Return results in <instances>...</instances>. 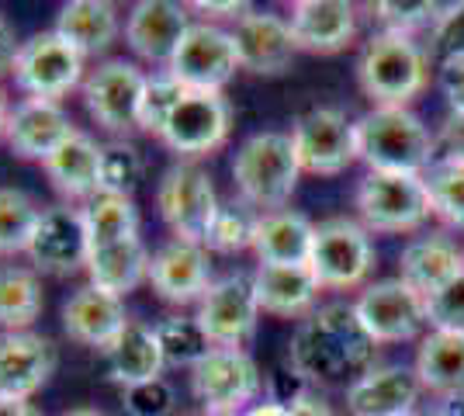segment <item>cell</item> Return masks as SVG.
<instances>
[{
    "mask_svg": "<svg viewBox=\"0 0 464 416\" xmlns=\"http://www.w3.org/2000/svg\"><path fill=\"white\" fill-rule=\"evenodd\" d=\"M253 285H256L260 313H267V316L298 319L315 313L319 281L309 264H260L253 275Z\"/></svg>",
    "mask_w": 464,
    "mask_h": 416,
    "instance_id": "cell-25",
    "label": "cell"
},
{
    "mask_svg": "<svg viewBox=\"0 0 464 416\" xmlns=\"http://www.w3.org/2000/svg\"><path fill=\"white\" fill-rule=\"evenodd\" d=\"M430 49L444 63H464V0L440 11L430 32Z\"/></svg>",
    "mask_w": 464,
    "mask_h": 416,
    "instance_id": "cell-43",
    "label": "cell"
},
{
    "mask_svg": "<svg viewBox=\"0 0 464 416\" xmlns=\"http://www.w3.org/2000/svg\"><path fill=\"white\" fill-rule=\"evenodd\" d=\"M167 70L188 91H215V94H222V87L243 66H239L232 32L218 28V24H208V21H194L184 42L177 45L174 60H170Z\"/></svg>",
    "mask_w": 464,
    "mask_h": 416,
    "instance_id": "cell-11",
    "label": "cell"
},
{
    "mask_svg": "<svg viewBox=\"0 0 464 416\" xmlns=\"http://www.w3.org/2000/svg\"><path fill=\"white\" fill-rule=\"evenodd\" d=\"M409 416H416V413H409Z\"/></svg>",
    "mask_w": 464,
    "mask_h": 416,
    "instance_id": "cell-56",
    "label": "cell"
},
{
    "mask_svg": "<svg viewBox=\"0 0 464 416\" xmlns=\"http://www.w3.org/2000/svg\"><path fill=\"white\" fill-rule=\"evenodd\" d=\"M426 191H430V208L433 216L444 218L447 226L464 229V163H433L423 174Z\"/></svg>",
    "mask_w": 464,
    "mask_h": 416,
    "instance_id": "cell-39",
    "label": "cell"
},
{
    "mask_svg": "<svg viewBox=\"0 0 464 416\" xmlns=\"http://www.w3.org/2000/svg\"><path fill=\"white\" fill-rule=\"evenodd\" d=\"M42 208L18 188H0V257L24 254Z\"/></svg>",
    "mask_w": 464,
    "mask_h": 416,
    "instance_id": "cell-36",
    "label": "cell"
},
{
    "mask_svg": "<svg viewBox=\"0 0 464 416\" xmlns=\"http://www.w3.org/2000/svg\"><path fill=\"white\" fill-rule=\"evenodd\" d=\"M56 372V347L21 330L0 334V399H32Z\"/></svg>",
    "mask_w": 464,
    "mask_h": 416,
    "instance_id": "cell-22",
    "label": "cell"
},
{
    "mask_svg": "<svg viewBox=\"0 0 464 416\" xmlns=\"http://www.w3.org/2000/svg\"><path fill=\"white\" fill-rule=\"evenodd\" d=\"M188 87L177 77H170V70H156L146 73V87H142V101H139V129L160 136L167 119L174 115V108L184 101Z\"/></svg>",
    "mask_w": 464,
    "mask_h": 416,
    "instance_id": "cell-38",
    "label": "cell"
},
{
    "mask_svg": "<svg viewBox=\"0 0 464 416\" xmlns=\"http://www.w3.org/2000/svg\"><path fill=\"white\" fill-rule=\"evenodd\" d=\"M142 180V153L129 139H111L101 146V191L97 195H118L132 198Z\"/></svg>",
    "mask_w": 464,
    "mask_h": 416,
    "instance_id": "cell-37",
    "label": "cell"
},
{
    "mask_svg": "<svg viewBox=\"0 0 464 416\" xmlns=\"http://www.w3.org/2000/svg\"><path fill=\"white\" fill-rule=\"evenodd\" d=\"M63 416H101L94 406H77V410H66Z\"/></svg>",
    "mask_w": 464,
    "mask_h": 416,
    "instance_id": "cell-54",
    "label": "cell"
},
{
    "mask_svg": "<svg viewBox=\"0 0 464 416\" xmlns=\"http://www.w3.org/2000/svg\"><path fill=\"white\" fill-rule=\"evenodd\" d=\"M156 208L167 222V229L174 239L184 243H201L208 239L215 216L222 208V201L215 195L212 178L198 167V163H174L156 188Z\"/></svg>",
    "mask_w": 464,
    "mask_h": 416,
    "instance_id": "cell-7",
    "label": "cell"
},
{
    "mask_svg": "<svg viewBox=\"0 0 464 416\" xmlns=\"http://www.w3.org/2000/svg\"><path fill=\"white\" fill-rule=\"evenodd\" d=\"M440 150L447 163H464V111H450L440 125Z\"/></svg>",
    "mask_w": 464,
    "mask_h": 416,
    "instance_id": "cell-45",
    "label": "cell"
},
{
    "mask_svg": "<svg viewBox=\"0 0 464 416\" xmlns=\"http://www.w3.org/2000/svg\"><path fill=\"white\" fill-rule=\"evenodd\" d=\"M205 416H222V413H205Z\"/></svg>",
    "mask_w": 464,
    "mask_h": 416,
    "instance_id": "cell-55",
    "label": "cell"
},
{
    "mask_svg": "<svg viewBox=\"0 0 464 416\" xmlns=\"http://www.w3.org/2000/svg\"><path fill=\"white\" fill-rule=\"evenodd\" d=\"M73 132H77V125L70 121L66 108L59 101L21 98L11 108V115H7L4 139H7V146H11L14 157L45 163Z\"/></svg>",
    "mask_w": 464,
    "mask_h": 416,
    "instance_id": "cell-18",
    "label": "cell"
},
{
    "mask_svg": "<svg viewBox=\"0 0 464 416\" xmlns=\"http://www.w3.org/2000/svg\"><path fill=\"white\" fill-rule=\"evenodd\" d=\"M83 226H87V243L91 250L111 247L121 239L139 237V208L132 198H118V195H97L83 208Z\"/></svg>",
    "mask_w": 464,
    "mask_h": 416,
    "instance_id": "cell-34",
    "label": "cell"
},
{
    "mask_svg": "<svg viewBox=\"0 0 464 416\" xmlns=\"http://www.w3.org/2000/svg\"><path fill=\"white\" fill-rule=\"evenodd\" d=\"M423 392L416 368L374 364L347 389V406L353 416H409Z\"/></svg>",
    "mask_w": 464,
    "mask_h": 416,
    "instance_id": "cell-24",
    "label": "cell"
},
{
    "mask_svg": "<svg viewBox=\"0 0 464 416\" xmlns=\"http://www.w3.org/2000/svg\"><path fill=\"white\" fill-rule=\"evenodd\" d=\"M426 323L433 330H464V271L426 298Z\"/></svg>",
    "mask_w": 464,
    "mask_h": 416,
    "instance_id": "cell-42",
    "label": "cell"
},
{
    "mask_svg": "<svg viewBox=\"0 0 464 416\" xmlns=\"http://www.w3.org/2000/svg\"><path fill=\"white\" fill-rule=\"evenodd\" d=\"M188 11H191L188 4H174V0H139V4H132L129 18H125L129 49L139 60L167 70L177 45L184 42L188 28L194 24Z\"/></svg>",
    "mask_w": 464,
    "mask_h": 416,
    "instance_id": "cell-17",
    "label": "cell"
},
{
    "mask_svg": "<svg viewBox=\"0 0 464 416\" xmlns=\"http://www.w3.org/2000/svg\"><path fill=\"white\" fill-rule=\"evenodd\" d=\"M150 260H153V254L146 250L142 237L91 250L87 267H83L87 277H91L87 285H94V288L115 298H125L129 292H136L142 281H150Z\"/></svg>",
    "mask_w": 464,
    "mask_h": 416,
    "instance_id": "cell-29",
    "label": "cell"
},
{
    "mask_svg": "<svg viewBox=\"0 0 464 416\" xmlns=\"http://www.w3.org/2000/svg\"><path fill=\"white\" fill-rule=\"evenodd\" d=\"M191 11H201V15H208V18H243L246 11H253L250 4H239V0H194V4H188Z\"/></svg>",
    "mask_w": 464,
    "mask_h": 416,
    "instance_id": "cell-47",
    "label": "cell"
},
{
    "mask_svg": "<svg viewBox=\"0 0 464 416\" xmlns=\"http://www.w3.org/2000/svg\"><path fill=\"white\" fill-rule=\"evenodd\" d=\"M42 170L63 198H97V191H101V146L94 142V136L77 129L42 163Z\"/></svg>",
    "mask_w": 464,
    "mask_h": 416,
    "instance_id": "cell-27",
    "label": "cell"
},
{
    "mask_svg": "<svg viewBox=\"0 0 464 416\" xmlns=\"http://www.w3.org/2000/svg\"><path fill=\"white\" fill-rule=\"evenodd\" d=\"M56 32L80 56H97L118 39V11L108 0H70L59 7Z\"/></svg>",
    "mask_w": 464,
    "mask_h": 416,
    "instance_id": "cell-32",
    "label": "cell"
},
{
    "mask_svg": "<svg viewBox=\"0 0 464 416\" xmlns=\"http://www.w3.org/2000/svg\"><path fill=\"white\" fill-rule=\"evenodd\" d=\"M357 212L361 226L368 233H412L426 218L430 191L423 174H388V170H368V178L357 188Z\"/></svg>",
    "mask_w": 464,
    "mask_h": 416,
    "instance_id": "cell-5",
    "label": "cell"
},
{
    "mask_svg": "<svg viewBox=\"0 0 464 416\" xmlns=\"http://www.w3.org/2000/svg\"><path fill=\"white\" fill-rule=\"evenodd\" d=\"M357 129V160L368 170L388 174H426L437 157V139L430 136L420 115L409 108H371L353 121Z\"/></svg>",
    "mask_w": 464,
    "mask_h": 416,
    "instance_id": "cell-2",
    "label": "cell"
},
{
    "mask_svg": "<svg viewBox=\"0 0 464 416\" xmlns=\"http://www.w3.org/2000/svg\"><path fill=\"white\" fill-rule=\"evenodd\" d=\"M156 340L167 368H194L212 351V340L205 337L194 316H167L163 323H156Z\"/></svg>",
    "mask_w": 464,
    "mask_h": 416,
    "instance_id": "cell-35",
    "label": "cell"
},
{
    "mask_svg": "<svg viewBox=\"0 0 464 416\" xmlns=\"http://www.w3.org/2000/svg\"><path fill=\"white\" fill-rule=\"evenodd\" d=\"M125 326H129L125 302L101 292L94 285H83L63 302V330H66V337L83 343V347H94L101 354L121 337Z\"/></svg>",
    "mask_w": 464,
    "mask_h": 416,
    "instance_id": "cell-23",
    "label": "cell"
},
{
    "mask_svg": "<svg viewBox=\"0 0 464 416\" xmlns=\"http://www.w3.org/2000/svg\"><path fill=\"white\" fill-rule=\"evenodd\" d=\"M416 378L423 392L464 396V330H430L416 354Z\"/></svg>",
    "mask_w": 464,
    "mask_h": 416,
    "instance_id": "cell-31",
    "label": "cell"
},
{
    "mask_svg": "<svg viewBox=\"0 0 464 416\" xmlns=\"http://www.w3.org/2000/svg\"><path fill=\"white\" fill-rule=\"evenodd\" d=\"M150 285L170 305H191L212 288V260L201 243L170 239L150 260Z\"/></svg>",
    "mask_w": 464,
    "mask_h": 416,
    "instance_id": "cell-19",
    "label": "cell"
},
{
    "mask_svg": "<svg viewBox=\"0 0 464 416\" xmlns=\"http://www.w3.org/2000/svg\"><path fill=\"white\" fill-rule=\"evenodd\" d=\"M24 254L32 260V271H39V275H77L80 267H87V257H91L83 212L70 208V205L42 208L32 243H28Z\"/></svg>",
    "mask_w": 464,
    "mask_h": 416,
    "instance_id": "cell-15",
    "label": "cell"
},
{
    "mask_svg": "<svg viewBox=\"0 0 464 416\" xmlns=\"http://www.w3.org/2000/svg\"><path fill=\"white\" fill-rule=\"evenodd\" d=\"M142 87H146V73L136 63L108 60L83 80V104L101 129L118 136V132L139 129Z\"/></svg>",
    "mask_w": 464,
    "mask_h": 416,
    "instance_id": "cell-16",
    "label": "cell"
},
{
    "mask_svg": "<svg viewBox=\"0 0 464 416\" xmlns=\"http://www.w3.org/2000/svg\"><path fill=\"white\" fill-rule=\"evenodd\" d=\"M374 18L382 24V32H395V35H412L420 28H433L440 18V7L430 0H382L374 4Z\"/></svg>",
    "mask_w": 464,
    "mask_h": 416,
    "instance_id": "cell-41",
    "label": "cell"
},
{
    "mask_svg": "<svg viewBox=\"0 0 464 416\" xmlns=\"http://www.w3.org/2000/svg\"><path fill=\"white\" fill-rule=\"evenodd\" d=\"M198 326L212 347H243V340L256 330L260 319V302H256V285L253 275H229L212 281V288L198 302Z\"/></svg>",
    "mask_w": 464,
    "mask_h": 416,
    "instance_id": "cell-12",
    "label": "cell"
},
{
    "mask_svg": "<svg viewBox=\"0 0 464 416\" xmlns=\"http://www.w3.org/2000/svg\"><path fill=\"white\" fill-rule=\"evenodd\" d=\"M174 406V385L167 378H153V382L125 389V410H129V416H170Z\"/></svg>",
    "mask_w": 464,
    "mask_h": 416,
    "instance_id": "cell-44",
    "label": "cell"
},
{
    "mask_svg": "<svg viewBox=\"0 0 464 416\" xmlns=\"http://www.w3.org/2000/svg\"><path fill=\"white\" fill-rule=\"evenodd\" d=\"M0 416H39L28 399H0Z\"/></svg>",
    "mask_w": 464,
    "mask_h": 416,
    "instance_id": "cell-50",
    "label": "cell"
},
{
    "mask_svg": "<svg viewBox=\"0 0 464 416\" xmlns=\"http://www.w3.org/2000/svg\"><path fill=\"white\" fill-rule=\"evenodd\" d=\"M18 49H21V42H18V35H14V24L0 15V77L14 70Z\"/></svg>",
    "mask_w": 464,
    "mask_h": 416,
    "instance_id": "cell-48",
    "label": "cell"
},
{
    "mask_svg": "<svg viewBox=\"0 0 464 416\" xmlns=\"http://www.w3.org/2000/svg\"><path fill=\"white\" fill-rule=\"evenodd\" d=\"M288 413L291 416H336V410H333V406H329L326 399L323 396H315V392H305V396L302 399H295V402H291L288 406Z\"/></svg>",
    "mask_w": 464,
    "mask_h": 416,
    "instance_id": "cell-49",
    "label": "cell"
},
{
    "mask_svg": "<svg viewBox=\"0 0 464 416\" xmlns=\"http://www.w3.org/2000/svg\"><path fill=\"white\" fill-rule=\"evenodd\" d=\"M461 271H464V250H458V243L450 237H444V233L409 239L402 257H399V277L423 298L440 292L447 281L458 277Z\"/></svg>",
    "mask_w": 464,
    "mask_h": 416,
    "instance_id": "cell-26",
    "label": "cell"
},
{
    "mask_svg": "<svg viewBox=\"0 0 464 416\" xmlns=\"http://www.w3.org/2000/svg\"><path fill=\"white\" fill-rule=\"evenodd\" d=\"M229 125L232 111L229 101L222 94H215V91H188L156 139L167 150L180 153V157H205V153L218 150L229 139Z\"/></svg>",
    "mask_w": 464,
    "mask_h": 416,
    "instance_id": "cell-13",
    "label": "cell"
},
{
    "mask_svg": "<svg viewBox=\"0 0 464 416\" xmlns=\"http://www.w3.org/2000/svg\"><path fill=\"white\" fill-rule=\"evenodd\" d=\"M302 167L288 132H256L232 157V180L246 205L264 212L285 208L298 188Z\"/></svg>",
    "mask_w": 464,
    "mask_h": 416,
    "instance_id": "cell-4",
    "label": "cell"
},
{
    "mask_svg": "<svg viewBox=\"0 0 464 416\" xmlns=\"http://www.w3.org/2000/svg\"><path fill=\"white\" fill-rule=\"evenodd\" d=\"M239 416H291V413H288V406H277L271 399H264V402H253L250 410Z\"/></svg>",
    "mask_w": 464,
    "mask_h": 416,
    "instance_id": "cell-51",
    "label": "cell"
},
{
    "mask_svg": "<svg viewBox=\"0 0 464 416\" xmlns=\"http://www.w3.org/2000/svg\"><path fill=\"white\" fill-rule=\"evenodd\" d=\"M260 385L264 375L243 347H212L191 368V392L205 406V413H246Z\"/></svg>",
    "mask_w": 464,
    "mask_h": 416,
    "instance_id": "cell-6",
    "label": "cell"
},
{
    "mask_svg": "<svg viewBox=\"0 0 464 416\" xmlns=\"http://www.w3.org/2000/svg\"><path fill=\"white\" fill-rule=\"evenodd\" d=\"M7 115H11V108H7V94H4V87H0V136H4V129H7Z\"/></svg>",
    "mask_w": 464,
    "mask_h": 416,
    "instance_id": "cell-53",
    "label": "cell"
},
{
    "mask_svg": "<svg viewBox=\"0 0 464 416\" xmlns=\"http://www.w3.org/2000/svg\"><path fill=\"white\" fill-rule=\"evenodd\" d=\"M357 80L374 108H409L430 83V53L412 35L378 32L361 53Z\"/></svg>",
    "mask_w": 464,
    "mask_h": 416,
    "instance_id": "cell-3",
    "label": "cell"
},
{
    "mask_svg": "<svg viewBox=\"0 0 464 416\" xmlns=\"http://www.w3.org/2000/svg\"><path fill=\"white\" fill-rule=\"evenodd\" d=\"M353 309L374 343H402L426 326V298L412 292L402 277L368 285Z\"/></svg>",
    "mask_w": 464,
    "mask_h": 416,
    "instance_id": "cell-14",
    "label": "cell"
},
{
    "mask_svg": "<svg viewBox=\"0 0 464 416\" xmlns=\"http://www.w3.org/2000/svg\"><path fill=\"white\" fill-rule=\"evenodd\" d=\"M232 42L239 53V66L260 73V77H274L285 73L298 53V45L291 39L288 18L271 15V11H246L232 28Z\"/></svg>",
    "mask_w": 464,
    "mask_h": 416,
    "instance_id": "cell-20",
    "label": "cell"
},
{
    "mask_svg": "<svg viewBox=\"0 0 464 416\" xmlns=\"http://www.w3.org/2000/svg\"><path fill=\"white\" fill-rule=\"evenodd\" d=\"M302 174L336 178L357 160V129L340 108H312L288 132Z\"/></svg>",
    "mask_w": 464,
    "mask_h": 416,
    "instance_id": "cell-9",
    "label": "cell"
},
{
    "mask_svg": "<svg viewBox=\"0 0 464 416\" xmlns=\"http://www.w3.org/2000/svg\"><path fill=\"white\" fill-rule=\"evenodd\" d=\"M440 87H444L450 111H464V63H444L440 66Z\"/></svg>",
    "mask_w": 464,
    "mask_h": 416,
    "instance_id": "cell-46",
    "label": "cell"
},
{
    "mask_svg": "<svg viewBox=\"0 0 464 416\" xmlns=\"http://www.w3.org/2000/svg\"><path fill=\"white\" fill-rule=\"evenodd\" d=\"M371 264H374V247H371L368 229L361 222L326 218L315 226L309 267L319 281V288H333V292L357 288L368 277Z\"/></svg>",
    "mask_w": 464,
    "mask_h": 416,
    "instance_id": "cell-8",
    "label": "cell"
},
{
    "mask_svg": "<svg viewBox=\"0 0 464 416\" xmlns=\"http://www.w3.org/2000/svg\"><path fill=\"white\" fill-rule=\"evenodd\" d=\"M104 357H108V375L115 378L121 389L163 378V368H167L160 340H156V326H146L139 319H129V326L104 351Z\"/></svg>",
    "mask_w": 464,
    "mask_h": 416,
    "instance_id": "cell-30",
    "label": "cell"
},
{
    "mask_svg": "<svg viewBox=\"0 0 464 416\" xmlns=\"http://www.w3.org/2000/svg\"><path fill=\"white\" fill-rule=\"evenodd\" d=\"M42 281L32 267H0V326L4 334H21L42 316Z\"/></svg>",
    "mask_w": 464,
    "mask_h": 416,
    "instance_id": "cell-33",
    "label": "cell"
},
{
    "mask_svg": "<svg viewBox=\"0 0 464 416\" xmlns=\"http://www.w3.org/2000/svg\"><path fill=\"white\" fill-rule=\"evenodd\" d=\"M288 28L302 53L333 56L357 35V7L347 0H298L291 4Z\"/></svg>",
    "mask_w": 464,
    "mask_h": 416,
    "instance_id": "cell-21",
    "label": "cell"
},
{
    "mask_svg": "<svg viewBox=\"0 0 464 416\" xmlns=\"http://www.w3.org/2000/svg\"><path fill=\"white\" fill-rule=\"evenodd\" d=\"M374 354H378V343L357 319V309L347 302H333L298 323L288 347V364L309 385L347 382L350 389L357 378L374 368Z\"/></svg>",
    "mask_w": 464,
    "mask_h": 416,
    "instance_id": "cell-1",
    "label": "cell"
},
{
    "mask_svg": "<svg viewBox=\"0 0 464 416\" xmlns=\"http://www.w3.org/2000/svg\"><path fill=\"white\" fill-rule=\"evenodd\" d=\"M315 226L302 212L277 208L256 216L253 229V254L260 264H309Z\"/></svg>",
    "mask_w": 464,
    "mask_h": 416,
    "instance_id": "cell-28",
    "label": "cell"
},
{
    "mask_svg": "<svg viewBox=\"0 0 464 416\" xmlns=\"http://www.w3.org/2000/svg\"><path fill=\"white\" fill-rule=\"evenodd\" d=\"M14 83L28 98L59 101L66 98L83 80V56L56 28L39 32L28 42H21L18 60H14Z\"/></svg>",
    "mask_w": 464,
    "mask_h": 416,
    "instance_id": "cell-10",
    "label": "cell"
},
{
    "mask_svg": "<svg viewBox=\"0 0 464 416\" xmlns=\"http://www.w3.org/2000/svg\"><path fill=\"white\" fill-rule=\"evenodd\" d=\"M433 416H464V396H447L444 406Z\"/></svg>",
    "mask_w": 464,
    "mask_h": 416,
    "instance_id": "cell-52",
    "label": "cell"
},
{
    "mask_svg": "<svg viewBox=\"0 0 464 416\" xmlns=\"http://www.w3.org/2000/svg\"><path fill=\"white\" fill-rule=\"evenodd\" d=\"M253 229H256V216H253L246 205H222L212 222V229H208L205 250L239 254V250L253 247Z\"/></svg>",
    "mask_w": 464,
    "mask_h": 416,
    "instance_id": "cell-40",
    "label": "cell"
}]
</instances>
